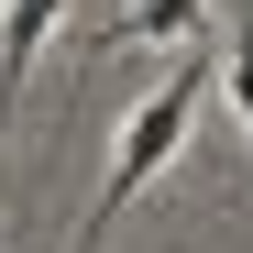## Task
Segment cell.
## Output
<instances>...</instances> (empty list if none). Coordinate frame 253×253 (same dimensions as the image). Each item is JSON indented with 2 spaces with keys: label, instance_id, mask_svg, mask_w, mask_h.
Here are the masks:
<instances>
[{
  "label": "cell",
  "instance_id": "6da1fadb",
  "mask_svg": "<svg viewBox=\"0 0 253 253\" xmlns=\"http://www.w3.org/2000/svg\"><path fill=\"white\" fill-rule=\"evenodd\" d=\"M198 99H209V55H187V66L165 77L132 121H121V154H110V176H99V198H88V220H77V253H99V242H110V220H121V209L165 176V165H176V143H187Z\"/></svg>",
  "mask_w": 253,
  "mask_h": 253
},
{
  "label": "cell",
  "instance_id": "7a4b0ae2",
  "mask_svg": "<svg viewBox=\"0 0 253 253\" xmlns=\"http://www.w3.org/2000/svg\"><path fill=\"white\" fill-rule=\"evenodd\" d=\"M55 11H66V0H11V11H0V110L22 99V77H33V44L55 33Z\"/></svg>",
  "mask_w": 253,
  "mask_h": 253
},
{
  "label": "cell",
  "instance_id": "3957f363",
  "mask_svg": "<svg viewBox=\"0 0 253 253\" xmlns=\"http://www.w3.org/2000/svg\"><path fill=\"white\" fill-rule=\"evenodd\" d=\"M198 11L209 0H121L110 44H198Z\"/></svg>",
  "mask_w": 253,
  "mask_h": 253
},
{
  "label": "cell",
  "instance_id": "277c9868",
  "mask_svg": "<svg viewBox=\"0 0 253 253\" xmlns=\"http://www.w3.org/2000/svg\"><path fill=\"white\" fill-rule=\"evenodd\" d=\"M231 99H242V132H253V55L231 44Z\"/></svg>",
  "mask_w": 253,
  "mask_h": 253
}]
</instances>
